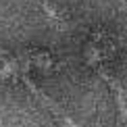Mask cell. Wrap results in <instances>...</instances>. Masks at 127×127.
<instances>
[{"mask_svg": "<svg viewBox=\"0 0 127 127\" xmlns=\"http://www.w3.org/2000/svg\"><path fill=\"white\" fill-rule=\"evenodd\" d=\"M29 63H31V59H17V75L21 77V81L25 83V88H27L29 92H31V96H35V98H38L40 102L44 104V106L48 108V110H50L52 115H54L56 119H61L63 123H67V127H81V125H77L75 121L69 117V115H67L65 110H63L59 104H56L54 100L48 96V94H44V92H42V90L33 83V79L29 77Z\"/></svg>", "mask_w": 127, "mask_h": 127, "instance_id": "cell-1", "label": "cell"}]
</instances>
